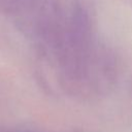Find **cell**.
<instances>
[]
</instances>
